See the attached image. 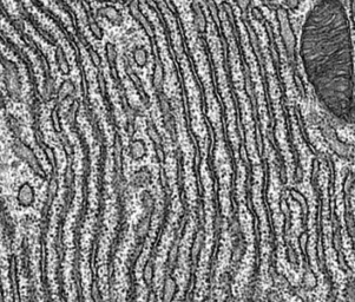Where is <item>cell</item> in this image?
Instances as JSON below:
<instances>
[{
    "label": "cell",
    "mask_w": 355,
    "mask_h": 302,
    "mask_svg": "<svg viewBox=\"0 0 355 302\" xmlns=\"http://www.w3.org/2000/svg\"><path fill=\"white\" fill-rule=\"evenodd\" d=\"M353 51L344 4L318 0L303 25L300 56L321 107L347 124L354 123Z\"/></svg>",
    "instance_id": "obj_1"
},
{
    "label": "cell",
    "mask_w": 355,
    "mask_h": 302,
    "mask_svg": "<svg viewBox=\"0 0 355 302\" xmlns=\"http://www.w3.org/2000/svg\"><path fill=\"white\" fill-rule=\"evenodd\" d=\"M12 151H13L14 156L17 158H19L20 161L26 163L27 167H29L31 170L37 175L38 177L42 178V180H46L47 175L45 173L44 168L40 164V161L38 159V157L36 156L35 151H33L31 148H30L24 141H21L20 138H16L12 144Z\"/></svg>",
    "instance_id": "obj_2"
},
{
    "label": "cell",
    "mask_w": 355,
    "mask_h": 302,
    "mask_svg": "<svg viewBox=\"0 0 355 302\" xmlns=\"http://www.w3.org/2000/svg\"><path fill=\"white\" fill-rule=\"evenodd\" d=\"M2 68H4V83L6 91L12 101L18 102L21 98V81L20 75L17 65L10 59H6L4 56L0 58Z\"/></svg>",
    "instance_id": "obj_3"
},
{
    "label": "cell",
    "mask_w": 355,
    "mask_h": 302,
    "mask_svg": "<svg viewBox=\"0 0 355 302\" xmlns=\"http://www.w3.org/2000/svg\"><path fill=\"white\" fill-rule=\"evenodd\" d=\"M276 18H277L278 25H280V35L283 41L284 49L287 51V56L292 62H294V54L296 49V37L294 35L292 25H290L288 11L282 6H278L276 10Z\"/></svg>",
    "instance_id": "obj_4"
},
{
    "label": "cell",
    "mask_w": 355,
    "mask_h": 302,
    "mask_svg": "<svg viewBox=\"0 0 355 302\" xmlns=\"http://www.w3.org/2000/svg\"><path fill=\"white\" fill-rule=\"evenodd\" d=\"M205 240H207V234H205L204 226H199L195 234H194L193 242H191L190 247V275H194V268L198 264L199 256H201L202 250L205 246Z\"/></svg>",
    "instance_id": "obj_5"
},
{
    "label": "cell",
    "mask_w": 355,
    "mask_h": 302,
    "mask_svg": "<svg viewBox=\"0 0 355 302\" xmlns=\"http://www.w3.org/2000/svg\"><path fill=\"white\" fill-rule=\"evenodd\" d=\"M322 134L327 141L329 142L330 148L334 150V152L339 157H348L351 155V147L347 146V144L344 143L342 141L339 140L338 135H336L335 130L332 129L330 126L326 125L323 126Z\"/></svg>",
    "instance_id": "obj_6"
},
{
    "label": "cell",
    "mask_w": 355,
    "mask_h": 302,
    "mask_svg": "<svg viewBox=\"0 0 355 302\" xmlns=\"http://www.w3.org/2000/svg\"><path fill=\"white\" fill-rule=\"evenodd\" d=\"M17 202L21 208H31L36 203V190L30 182L20 184L17 191Z\"/></svg>",
    "instance_id": "obj_7"
},
{
    "label": "cell",
    "mask_w": 355,
    "mask_h": 302,
    "mask_svg": "<svg viewBox=\"0 0 355 302\" xmlns=\"http://www.w3.org/2000/svg\"><path fill=\"white\" fill-rule=\"evenodd\" d=\"M180 287H178L177 280L172 274L165 273L164 280H163L162 293H160V302H172L177 295Z\"/></svg>",
    "instance_id": "obj_8"
},
{
    "label": "cell",
    "mask_w": 355,
    "mask_h": 302,
    "mask_svg": "<svg viewBox=\"0 0 355 302\" xmlns=\"http://www.w3.org/2000/svg\"><path fill=\"white\" fill-rule=\"evenodd\" d=\"M183 237V235H176L175 240L172 241L171 247H170L169 252H168V256H166V261H165V269L166 273L169 274H174V271L176 268H177L178 264V259H180V242H181V238Z\"/></svg>",
    "instance_id": "obj_9"
},
{
    "label": "cell",
    "mask_w": 355,
    "mask_h": 302,
    "mask_svg": "<svg viewBox=\"0 0 355 302\" xmlns=\"http://www.w3.org/2000/svg\"><path fill=\"white\" fill-rule=\"evenodd\" d=\"M151 219L150 215H143L138 220L137 225L135 226V237L136 243H144L151 230Z\"/></svg>",
    "instance_id": "obj_10"
},
{
    "label": "cell",
    "mask_w": 355,
    "mask_h": 302,
    "mask_svg": "<svg viewBox=\"0 0 355 302\" xmlns=\"http://www.w3.org/2000/svg\"><path fill=\"white\" fill-rule=\"evenodd\" d=\"M245 252H247V243H245L244 235L234 237V242L232 247V256H230L232 264L235 265L241 264V261L243 260L245 255Z\"/></svg>",
    "instance_id": "obj_11"
},
{
    "label": "cell",
    "mask_w": 355,
    "mask_h": 302,
    "mask_svg": "<svg viewBox=\"0 0 355 302\" xmlns=\"http://www.w3.org/2000/svg\"><path fill=\"white\" fill-rule=\"evenodd\" d=\"M97 13H98V16L108 19L109 22H110L111 24H114V25L119 26L123 24L122 13H120V11L118 10V8H116L115 6H112V5L102 6V7L98 8Z\"/></svg>",
    "instance_id": "obj_12"
},
{
    "label": "cell",
    "mask_w": 355,
    "mask_h": 302,
    "mask_svg": "<svg viewBox=\"0 0 355 302\" xmlns=\"http://www.w3.org/2000/svg\"><path fill=\"white\" fill-rule=\"evenodd\" d=\"M155 271H156V262H155V255L151 253L147 260V262H145L143 267V273H142V279H143L144 285L148 289H151L154 287Z\"/></svg>",
    "instance_id": "obj_13"
},
{
    "label": "cell",
    "mask_w": 355,
    "mask_h": 302,
    "mask_svg": "<svg viewBox=\"0 0 355 302\" xmlns=\"http://www.w3.org/2000/svg\"><path fill=\"white\" fill-rule=\"evenodd\" d=\"M150 183L151 173L148 168H141L138 171H136V173L132 175L131 181H130V184H131L132 188L135 189L145 188V187L150 186Z\"/></svg>",
    "instance_id": "obj_14"
},
{
    "label": "cell",
    "mask_w": 355,
    "mask_h": 302,
    "mask_svg": "<svg viewBox=\"0 0 355 302\" xmlns=\"http://www.w3.org/2000/svg\"><path fill=\"white\" fill-rule=\"evenodd\" d=\"M129 11H130V13H131V16H132L133 18H135V19L137 20V22H138L139 24H141L142 26L144 27L145 31L148 32V35L150 36V37H153V36H154V29H153V26H151V24L148 22L147 18H145V17L143 16V14H142V12H141V10H139V7H138V2L136 1V0H132V1L130 2Z\"/></svg>",
    "instance_id": "obj_15"
},
{
    "label": "cell",
    "mask_w": 355,
    "mask_h": 302,
    "mask_svg": "<svg viewBox=\"0 0 355 302\" xmlns=\"http://www.w3.org/2000/svg\"><path fill=\"white\" fill-rule=\"evenodd\" d=\"M54 60H56V64L58 66L59 71L62 72L63 75L68 76L70 72H71L69 60L66 58V53L65 51H64L62 45H57L56 46V51H54Z\"/></svg>",
    "instance_id": "obj_16"
},
{
    "label": "cell",
    "mask_w": 355,
    "mask_h": 302,
    "mask_svg": "<svg viewBox=\"0 0 355 302\" xmlns=\"http://www.w3.org/2000/svg\"><path fill=\"white\" fill-rule=\"evenodd\" d=\"M302 288L305 289L306 292H312L314 291L317 287L318 280L316 274L314 273V270L312 269V267L309 265H306L305 273H303L302 276Z\"/></svg>",
    "instance_id": "obj_17"
},
{
    "label": "cell",
    "mask_w": 355,
    "mask_h": 302,
    "mask_svg": "<svg viewBox=\"0 0 355 302\" xmlns=\"http://www.w3.org/2000/svg\"><path fill=\"white\" fill-rule=\"evenodd\" d=\"M75 90H76V86H75L74 81H72L71 79L64 80L58 90V95H57V98H56V107H58V105L62 104L65 99H68L70 96L75 92Z\"/></svg>",
    "instance_id": "obj_18"
},
{
    "label": "cell",
    "mask_w": 355,
    "mask_h": 302,
    "mask_svg": "<svg viewBox=\"0 0 355 302\" xmlns=\"http://www.w3.org/2000/svg\"><path fill=\"white\" fill-rule=\"evenodd\" d=\"M139 200H141V205L144 215L153 216L155 211V198L153 194H151L149 190L144 189L143 191L141 192V195H139Z\"/></svg>",
    "instance_id": "obj_19"
},
{
    "label": "cell",
    "mask_w": 355,
    "mask_h": 302,
    "mask_svg": "<svg viewBox=\"0 0 355 302\" xmlns=\"http://www.w3.org/2000/svg\"><path fill=\"white\" fill-rule=\"evenodd\" d=\"M147 152V148H145V143L143 140H132L129 146V153L131 156L133 161H139L145 156Z\"/></svg>",
    "instance_id": "obj_20"
},
{
    "label": "cell",
    "mask_w": 355,
    "mask_h": 302,
    "mask_svg": "<svg viewBox=\"0 0 355 302\" xmlns=\"http://www.w3.org/2000/svg\"><path fill=\"white\" fill-rule=\"evenodd\" d=\"M163 84H164V71L159 60L155 63L154 75H153V85L157 92H162Z\"/></svg>",
    "instance_id": "obj_21"
},
{
    "label": "cell",
    "mask_w": 355,
    "mask_h": 302,
    "mask_svg": "<svg viewBox=\"0 0 355 302\" xmlns=\"http://www.w3.org/2000/svg\"><path fill=\"white\" fill-rule=\"evenodd\" d=\"M193 10H194V23H195L196 30L198 31V33H205L207 31V20H205L204 14H203L202 8L199 7L198 4H194L193 5Z\"/></svg>",
    "instance_id": "obj_22"
},
{
    "label": "cell",
    "mask_w": 355,
    "mask_h": 302,
    "mask_svg": "<svg viewBox=\"0 0 355 302\" xmlns=\"http://www.w3.org/2000/svg\"><path fill=\"white\" fill-rule=\"evenodd\" d=\"M289 195H290V197H292L294 201H296L297 203L300 204V207H301V215H302L303 219L306 217V220H307L308 214H309V205H308L307 198H306L305 196H303L301 192H300L299 190H296V189H290L289 190Z\"/></svg>",
    "instance_id": "obj_23"
},
{
    "label": "cell",
    "mask_w": 355,
    "mask_h": 302,
    "mask_svg": "<svg viewBox=\"0 0 355 302\" xmlns=\"http://www.w3.org/2000/svg\"><path fill=\"white\" fill-rule=\"evenodd\" d=\"M105 54L106 59H108L109 65H110L112 75L116 72L117 75V50L116 46H115L112 43H106L105 45Z\"/></svg>",
    "instance_id": "obj_24"
},
{
    "label": "cell",
    "mask_w": 355,
    "mask_h": 302,
    "mask_svg": "<svg viewBox=\"0 0 355 302\" xmlns=\"http://www.w3.org/2000/svg\"><path fill=\"white\" fill-rule=\"evenodd\" d=\"M133 60H135L136 65L138 68H144L148 63V52L144 47L139 46L136 47L135 52H133Z\"/></svg>",
    "instance_id": "obj_25"
},
{
    "label": "cell",
    "mask_w": 355,
    "mask_h": 302,
    "mask_svg": "<svg viewBox=\"0 0 355 302\" xmlns=\"http://www.w3.org/2000/svg\"><path fill=\"white\" fill-rule=\"evenodd\" d=\"M286 260L292 267H295L297 269V267H299V256H297L296 250L292 243H287L286 246Z\"/></svg>",
    "instance_id": "obj_26"
},
{
    "label": "cell",
    "mask_w": 355,
    "mask_h": 302,
    "mask_svg": "<svg viewBox=\"0 0 355 302\" xmlns=\"http://www.w3.org/2000/svg\"><path fill=\"white\" fill-rule=\"evenodd\" d=\"M147 132H148V136L149 137L151 138V141L154 142L155 146L157 147H162V137H160V135L158 134V131H157L156 126H155V124H153L151 122L148 123V128H147Z\"/></svg>",
    "instance_id": "obj_27"
},
{
    "label": "cell",
    "mask_w": 355,
    "mask_h": 302,
    "mask_svg": "<svg viewBox=\"0 0 355 302\" xmlns=\"http://www.w3.org/2000/svg\"><path fill=\"white\" fill-rule=\"evenodd\" d=\"M353 188H354V175L352 171H350L347 176H346L344 182V192L346 196V200H350V196L352 195V192H353Z\"/></svg>",
    "instance_id": "obj_28"
},
{
    "label": "cell",
    "mask_w": 355,
    "mask_h": 302,
    "mask_svg": "<svg viewBox=\"0 0 355 302\" xmlns=\"http://www.w3.org/2000/svg\"><path fill=\"white\" fill-rule=\"evenodd\" d=\"M158 104L163 116H168V114H170V103L168 99H166L164 93L162 92L158 93Z\"/></svg>",
    "instance_id": "obj_29"
},
{
    "label": "cell",
    "mask_w": 355,
    "mask_h": 302,
    "mask_svg": "<svg viewBox=\"0 0 355 302\" xmlns=\"http://www.w3.org/2000/svg\"><path fill=\"white\" fill-rule=\"evenodd\" d=\"M89 29L90 32L92 33V36L97 39V40H102L103 37H104V32H103L102 27L99 26V24H97L96 22H90Z\"/></svg>",
    "instance_id": "obj_30"
},
{
    "label": "cell",
    "mask_w": 355,
    "mask_h": 302,
    "mask_svg": "<svg viewBox=\"0 0 355 302\" xmlns=\"http://www.w3.org/2000/svg\"><path fill=\"white\" fill-rule=\"evenodd\" d=\"M165 119H164V125L166 130L169 131V134L171 136H176V128H175V122H174V117L171 116V114H168V116H164Z\"/></svg>",
    "instance_id": "obj_31"
},
{
    "label": "cell",
    "mask_w": 355,
    "mask_h": 302,
    "mask_svg": "<svg viewBox=\"0 0 355 302\" xmlns=\"http://www.w3.org/2000/svg\"><path fill=\"white\" fill-rule=\"evenodd\" d=\"M346 298H347V302H354L355 288L353 280L348 281V285L346 287Z\"/></svg>",
    "instance_id": "obj_32"
},
{
    "label": "cell",
    "mask_w": 355,
    "mask_h": 302,
    "mask_svg": "<svg viewBox=\"0 0 355 302\" xmlns=\"http://www.w3.org/2000/svg\"><path fill=\"white\" fill-rule=\"evenodd\" d=\"M8 125L11 126L12 132L16 135V138H19L20 137V126H19V124H18L17 119L14 118L13 116H10V118H8Z\"/></svg>",
    "instance_id": "obj_33"
},
{
    "label": "cell",
    "mask_w": 355,
    "mask_h": 302,
    "mask_svg": "<svg viewBox=\"0 0 355 302\" xmlns=\"http://www.w3.org/2000/svg\"><path fill=\"white\" fill-rule=\"evenodd\" d=\"M267 301L268 302H284L282 295L276 291H271L268 294H267Z\"/></svg>",
    "instance_id": "obj_34"
},
{
    "label": "cell",
    "mask_w": 355,
    "mask_h": 302,
    "mask_svg": "<svg viewBox=\"0 0 355 302\" xmlns=\"http://www.w3.org/2000/svg\"><path fill=\"white\" fill-rule=\"evenodd\" d=\"M89 53H90V58H91V60H92L93 65H95L96 68H99V66L102 65V59H101V57H99V54L92 49H90Z\"/></svg>",
    "instance_id": "obj_35"
},
{
    "label": "cell",
    "mask_w": 355,
    "mask_h": 302,
    "mask_svg": "<svg viewBox=\"0 0 355 302\" xmlns=\"http://www.w3.org/2000/svg\"><path fill=\"white\" fill-rule=\"evenodd\" d=\"M251 16H253L254 19L257 20V22H263V20H265V16H263L262 11H261V8L257 7V6L251 8Z\"/></svg>",
    "instance_id": "obj_36"
},
{
    "label": "cell",
    "mask_w": 355,
    "mask_h": 302,
    "mask_svg": "<svg viewBox=\"0 0 355 302\" xmlns=\"http://www.w3.org/2000/svg\"><path fill=\"white\" fill-rule=\"evenodd\" d=\"M235 2L237 4L238 7L241 8L242 13H247L248 8L250 7L251 0H235Z\"/></svg>",
    "instance_id": "obj_37"
},
{
    "label": "cell",
    "mask_w": 355,
    "mask_h": 302,
    "mask_svg": "<svg viewBox=\"0 0 355 302\" xmlns=\"http://www.w3.org/2000/svg\"><path fill=\"white\" fill-rule=\"evenodd\" d=\"M302 178H303V170L301 165H297V168L295 169V174H294V181H295V183H301Z\"/></svg>",
    "instance_id": "obj_38"
},
{
    "label": "cell",
    "mask_w": 355,
    "mask_h": 302,
    "mask_svg": "<svg viewBox=\"0 0 355 302\" xmlns=\"http://www.w3.org/2000/svg\"><path fill=\"white\" fill-rule=\"evenodd\" d=\"M147 302H158V297H157V293L154 288L149 289L147 295Z\"/></svg>",
    "instance_id": "obj_39"
},
{
    "label": "cell",
    "mask_w": 355,
    "mask_h": 302,
    "mask_svg": "<svg viewBox=\"0 0 355 302\" xmlns=\"http://www.w3.org/2000/svg\"><path fill=\"white\" fill-rule=\"evenodd\" d=\"M284 2H286L287 7L292 11H295L300 5V0H284Z\"/></svg>",
    "instance_id": "obj_40"
},
{
    "label": "cell",
    "mask_w": 355,
    "mask_h": 302,
    "mask_svg": "<svg viewBox=\"0 0 355 302\" xmlns=\"http://www.w3.org/2000/svg\"><path fill=\"white\" fill-rule=\"evenodd\" d=\"M194 292H195V287L191 289V292H187V294L184 295L181 302H194Z\"/></svg>",
    "instance_id": "obj_41"
},
{
    "label": "cell",
    "mask_w": 355,
    "mask_h": 302,
    "mask_svg": "<svg viewBox=\"0 0 355 302\" xmlns=\"http://www.w3.org/2000/svg\"><path fill=\"white\" fill-rule=\"evenodd\" d=\"M224 302H235V297H234V295H233V293H232V291H229V294H228V297H227V299H226V301H224Z\"/></svg>",
    "instance_id": "obj_42"
},
{
    "label": "cell",
    "mask_w": 355,
    "mask_h": 302,
    "mask_svg": "<svg viewBox=\"0 0 355 302\" xmlns=\"http://www.w3.org/2000/svg\"><path fill=\"white\" fill-rule=\"evenodd\" d=\"M202 302H214V300H212V298L210 297V295H208L207 298L203 299V301H202Z\"/></svg>",
    "instance_id": "obj_43"
},
{
    "label": "cell",
    "mask_w": 355,
    "mask_h": 302,
    "mask_svg": "<svg viewBox=\"0 0 355 302\" xmlns=\"http://www.w3.org/2000/svg\"><path fill=\"white\" fill-rule=\"evenodd\" d=\"M99 1H104V2H106V1H111V2L116 1V2H118V1H119V2H123V1H126V0H99Z\"/></svg>",
    "instance_id": "obj_44"
}]
</instances>
